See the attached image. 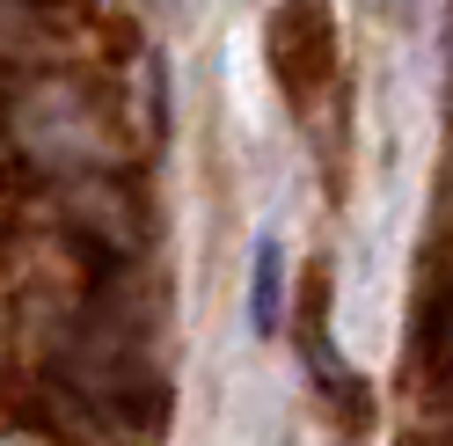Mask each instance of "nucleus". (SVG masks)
Here are the masks:
<instances>
[{
  "label": "nucleus",
  "instance_id": "obj_1",
  "mask_svg": "<svg viewBox=\"0 0 453 446\" xmlns=\"http://www.w3.org/2000/svg\"><path fill=\"white\" fill-rule=\"evenodd\" d=\"M278 322H286V242L271 227L249 242V337H278Z\"/></svg>",
  "mask_w": 453,
  "mask_h": 446
},
{
  "label": "nucleus",
  "instance_id": "obj_2",
  "mask_svg": "<svg viewBox=\"0 0 453 446\" xmlns=\"http://www.w3.org/2000/svg\"><path fill=\"white\" fill-rule=\"evenodd\" d=\"M380 8H395V15H410V8H417V0H380Z\"/></svg>",
  "mask_w": 453,
  "mask_h": 446
}]
</instances>
